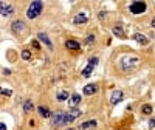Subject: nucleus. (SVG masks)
Instances as JSON below:
<instances>
[{
  "label": "nucleus",
  "mask_w": 155,
  "mask_h": 130,
  "mask_svg": "<svg viewBox=\"0 0 155 130\" xmlns=\"http://www.w3.org/2000/svg\"><path fill=\"white\" fill-rule=\"evenodd\" d=\"M73 121V118L70 116V113H64V112H58L51 116V127H62L65 124H70Z\"/></svg>",
  "instance_id": "f257e3e1"
},
{
  "label": "nucleus",
  "mask_w": 155,
  "mask_h": 130,
  "mask_svg": "<svg viewBox=\"0 0 155 130\" xmlns=\"http://www.w3.org/2000/svg\"><path fill=\"white\" fill-rule=\"evenodd\" d=\"M42 9H43V3L42 2H39V0L31 2V5L28 6V9H26V17H28V19L39 17V14L42 13Z\"/></svg>",
  "instance_id": "f03ea898"
},
{
  "label": "nucleus",
  "mask_w": 155,
  "mask_h": 130,
  "mask_svg": "<svg viewBox=\"0 0 155 130\" xmlns=\"http://www.w3.org/2000/svg\"><path fill=\"white\" fill-rule=\"evenodd\" d=\"M138 62H140V59H138L137 56H124L123 59H121V68L126 70V71H129V70L137 67Z\"/></svg>",
  "instance_id": "7ed1b4c3"
},
{
  "label": "nucleus",
  "mask_w": 155,
  "mask_h": 130,
  "mask_svg": "<svg viewBox=\"0 0 155 130\" xmlns=\"http://www.w3.org/2000/svg\"><path fill=\"white\" fill-rule=\"evenodd\" d=\"M129 9L132 14H143L147 9V5L146 2H134V3H130Z\"/></svg>",
  "instance_id": "20e7f679"
},
{
  "label": "nucleus",
  "mask_w": 155,
  "mask_h": 130,
  "mask_svg": "<svg viewBox=\"0 0 155 130\" xmlns=\"http://www.w3.org/2000/svg\"><path fill=\"white\" fill-rule=\"evenodd\" d=\"M0 14L5 17H9L14 14V6L9 2H0Z\"/></svg>",
  "instance_id": "39448f33"
},
{
  "label": "nucleus",
  "mask_w": 155,
  "mask_h": 130,
  "mask_svg": "<svg viewBox=\"0 0 155 130\" xmlns=\"http://www.w3.org/2000/svg\"><path fill=\"white\" fill-rule=\"evenodd\" d=\"M11 28H13V31L16 34H22V32L26 31V25H25V22H22V20H16V22H13Z\"/></svg>",
  "instance_id": "423d86ee"
},
{
  "label": "nucleus",
  "mask_w": 155,
  "mask_h": 130,
  "mask_svg": "<svg viewBox=\"0 0 155 130\" xmlns=\"http://www.w3.org/2000/svg\"><path fill=\"white\" fill-rule=\"evenodd\" d=\"M123 96H124V93L121 90H115L113 93H112V96H110V102L115 105V104H118V102H121L123 101Z\"/></svg>",
  "instance_id": "0eeeda50"
},
{
  "label": "nucleus",
  "mask_w": 155,
  "mask_h": 130,
  "mask_svg": "<svg viewBox=\"0 0 155 130\" xmlns=\"http://www.w3.org/2000/svg\"><path fill=\"white\" fill-rule=\"evenodd\" d=\"M73 22L76 25H79V23H87L88 22V16H87V13H78L76 16H75V19H73Z\"/></svg>",
  "instance_id": "6e6552de"
},
{
  "label": "nucleus",
  "mask_w": 155,
  "mask_h": 130,
  "mask_svg": "<svg viewBox=\"0 0 155 130\" xmlns=\"http://www.w3.org/2000/svg\"><path fill=\"white\" fill-rule=\"evenodd\" d=\"M96 91H98V85L96 84H88V85L84 87V95H87V96L95 95Z\"/></svg>",
  "instance_id": "1a4fd4ad"
},
{
  "label": "nucleus",
  "mask_w": 155,
  "mask_h": 130,
  "mask_svg": "<svg viewBox=\"0 0 155 130\" xmlns=\"http://www.w3.org/2000/svg\"><path fill=\"white\" fill-rule=\"evenodd\" d=\"M37 39L41 40V42H43V43H45V45L50 48V50L53 48V43H51V40L48 39V36L45 34V32H39V34H37Z\"/></svg>",
  "instance_id": "9d476101"
},
{
  "label": "nucleus",
  "mask_w": 155,
  "mask_h": 130,
  "mask_svg": "<svg viewBox=\"0 0 155 130\" xmlns=\"http://www.w3.org/2000/svg\"><path fill=\"white\" fill-rule=\"evenodd\" d=\"M37 112H39V115H41L42 118H51V112H50V108L48 107H43V105H39L37 107Z\"/></svg>",
  "instance_id": "9b49d317"
},
{
  "label": "nucleus",
  "mask_w": 155,
  "mask_h": 130,
  "mask_svg": "<svg viewBox=\"0 0 155 130\" xmlns=\"http://www.w3.org/2000/svg\"><path fill=\"white\" fill-rule=\"evenodd\" d=\"M78 104H81V95L75 93V95H71V98L68 99V105L75 108V107H76Z\"/></svg>",
  "instance_id": "f8f14e48"
},
{
  "label": "nucleus",
  "mask_w": 155,
  "mask_h": 130,
  "mask_svg": "<svg viewBox=\"0 0 155 130\" xmlns=\"http://www.w3.org/2000/svg\"><path fill=\"white\" fill-rule=\"evenodd\" d=\"M134 39H135L138 43H141V45H147V43H149V39H147L144 34H141V32H137V34L134 36Z\"/></svg>",
  "instance_id": "ddd939ff"
},
{
  "label": "nucleus",
  "mask_w": 155,
  "mask_h": 130,
  "mask_svg": "<svg viewBox=\"0 0 155 130\" xmlns=\"http://www.w3.org/2000/svg\"><path fill=\"white\" fill-rule=\"evenodd\" d=\"M65 48H68V50H73V51H76V50H79V48H81V45H79V43H78L76 40H67V42H65Z\"/></svg>",
  "instance_id": "4468645a"
},
{
  "label": "nucleus",
  "mask_w": 155,
  "mask_h": 130,
  "mask_svg": "<svg viewBox=\"0 0 155 130\" xmlns=\"http://www.w3.org/2000/svg\"><path fill=\"white\" fill-rule=\"evenodd\" d=\"M113 34L115 36H118L119 39H124V31H123V26L121 25H116V26H113Z\"/></svg>",
  "instance_id": "2eb2a0df"
},
{
  "label": "nucleus",
  "mask_w": 155,
  "mask_h": 130,
  "mask_svg": "<svg viewBox=\"0 0 155 130\" xmlns=\"http://www.w3.org/2000/svg\"><path fill=\"white\" fill-rule=\"evenodd\" d=\"M33 108H34V105H33V101H30V99L23 101V112H25V113H31Z\"/></svg>",
  "instance_id": "dca6fc26"
},
{
  "label": "nucleus",
  "mask_w": 155,
  "mask_h": 130,
  "mask_svg": "<svg viewBox=\"0 0 155 130\" xmlns=\"http://www.w3.org/2000/svg\"><path fill=\"white\" fill-rule=\"evenodd\" d=\"M93 68H95V65H92V64H88L87 65V67L84 68V70H82V78H88V76H90L92 74V71H93Z\"/></svg>",
  "instance_id": "f3484780"
},
{
  "label": "nucleus",
  "mask_w": 155,
  "mask_h": 130,
  "mask_svg": "<svg viewBox=\"0 0 155 130\" xmlns=\"http://www.w3.org/2000/svg\"><path fill=\"white\" fill-rule=\"evenodd\" d=\"M68 99V91H65V90H60L59 93H58V101H67Z\"/></svg>",
  "instance_id": "a211bd4d"
},
{
  "label": "nucleus",
  "mask_w": 155,
  "mask_h": 130,
  "mask_svg": "<svg viewBox=\"0 0 155 130\" xmlns=\"http://www.w3.org/2000/svg\"><path fill=\"white\" fill-rule=\"evenodd\" d=\"M93 126H96V121L95 119H92V121H85V122H82L81 124V129H90V127H93Z\"/></svg>",
  "instance_id": "6ab92c4d"
},
{
  "label": "nucleus",
  "mask_w": 155,
  "mask_h": 130,
  "mask_svg": "<svg viewBox=\"0 0 155 130\" xmlns=\"http://www.w3.org/2000/svg\"><path fill=\"white\" fill-rule=\"evenodd\" d=\"M141 112L144 113V115H151L152 113V105H149V104H144L141 107Z\"/></svg>",
  "instance_id": "aec40b11"
},
{
  "label": "nucleus",
  "mask_w": 155,
  "mask_h": 130,
  "mask_svg": "<svg viewBox=\"0 0 155 130\" xmlns=\"http://www.w3.org/2000/svg\"><path fill=\"white\" fill-rule=\"evenodd\" d=\"M68 113H70V116L73 118V119H76L78 116H81V110H79V108H73V110L68 112Z\"/></svg>",
  "instance_id": "412c9836"
},
{
  "label": "nucleus",
  "mask_w": 155,
  "mask_h": 130,
  "mask_svg": "<svg viewBox=\"0 0 155 130\" xmlns=\"http://www.w3.org/2000/svg\"><path fill=\"white\" fill-rule=\"evenodd\" d=\"M0 95H5V96H11L13 95V91L9 88H3V87H0Z\"/></svg>",
  "instance_id": "4be33fe9"
},
{
  "label": "nucleus",
  "mask_w": 155,
  "mask_h": 130,
  "mask_svg": "<svg viewBox=\"0 0 155 130\" xmlns=\"http://www.w3.org/2000/svg\"><path fill=\"white\" fill-rule=\"evenodd\" d=\"M22 59H25V61H30L31 59V53L28 50H23L22 51Z\"/></svg>",
  "instance_id": "5701e85b"
},
{
  "label": "nucleus",
  "mask_w": 155,
  "mask_h": 130,
  "mask_svg": "<svg viewBox=\"0 0 155 130\" xmlns=\"http://www.w3.org/2000/svg\"><path fill=\"white\" fill-rule=\"evenodd\" d=\"M93 42H95V36H93V34L87 36V39H85V43H88V45H90V43H93Z\"/></svg>",
  "instance_id": "b1692460"
},
{
  "label": "nucleus",
  "mask_w": 155,
  "mask_h": 130,
  "mask_svg": "<svg viewBox=\"0 0 155 130\" xmlns=\"http://www.w3.org/2000/svg\"><path fill=\"white\" fill-rule=\"evenodd\" d=\"M88 64H92V65H96V64H98V57H92L90 61H88Z\"/></svg>",
  "instance_id": "393cba45"
},
{
  "label": "nucleus",
  "mask_w": 155,
  "mask_h": 130,
  "mask_svg": "<svg viewBox=\"0 0 155 130\" xmlns=\"http://www.w3.org/2000/svg\"><path fill=\"white\" fill-rule=\"evenodd\" d=\"M0 130H6V126L3 122H0Z\"/></svg>",
  "instance_id": "a878e982"
},
{
  "label": "nucleus",
  "mask_w": 155,
  "mask_h": 130,
  "mask_svg": "<svg viewBox=\"0 0 155 130\" xmlns=\"http://www.w3.org/2000/svg\"><path fill=\"white\" fill-rule=\"evenodd\" d=\"M149 124H151V127H155V121H154V119H151V121H149Z\"/></svg>",
  "instance_id": "bb28decb"
},
{
  "label": "nucleus",
  "mask_w": 155,
  "mask_h": 130,
  "mask_svg": "<svg viewBox=\"0 0 155 130\" xmlns=\"http://www.w3.org/2000/svg\"><path fill=\"white\" fill-rule=\"evenodd\" d=\"M33 47H34V48H39V43L34 40V42H33Z\"/></svg>",
  "instance_id": "cd10ccee"
},
{
  "label": "nucleus",
  "mask_w": 155,
  "mask_h": 130,
  "mask_svg": "<svg viewBox=\"0 0 155 130\" xmlns=\"http://www.w3.org/2000/svg\"><path fill=\"white\" fill-rule=\"evenodd\" d=\"M151 25L154 26V28H155V19H152V22H151Z\"/></svg>",
  "instance_id": "c85d7f7f"
},
{
  "label": "nucleus",
  "mask_w": 155,
  "mask_h": 130,
  "mask_svg": "<svg viewBox=\"0 0 155 130\" xmlns=\"http://www.w3.org/2000/svg\"><path fill=\"white\" fill-rule=\"evenodd\" d=\"M68 130H75V129H68Z\"/></svg>",
  "instance_id": "c756f323"
}]
</instances>
